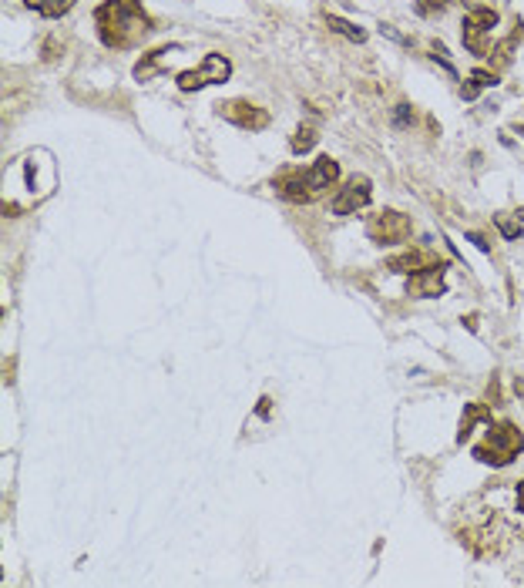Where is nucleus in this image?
<instances>
[{
  "instance_id": "nucleus-23",
  "label": "nucleus",
  "mask_w": 524,
  "mask_h": 588,
  "mask_svg": "<svg viewBox=\"0 0 524 588\" xmlns=\"http://www.w3.org/2000/svg\"><path fill=\"white\" fill-rule=\"evenodd\" d=\"M269 404H272L269 396H262V400H259V407H256V414H259V417H269Z\"/></svg>"
},
{
  "instance_id": "nucleus-14",
  "label": "nucleus",
  "mask_w": 524,
  "mask_h": 588,
  "mask_svg": "<svg viewBox=\"0 0 524 588\" xmlns=\"http://www.w3.org/2000/svg\"><path fill=\"white\" fill-rule=\"evenodd\" d=\"M494 84H498V74H494V71H481V67H477V71H471V77L460 84V98H464V101H474L481 91L494 88Z\"/></svg>"
},
{
  "instance_id": "nucleus-17",
  "label": "nucleus",
  "mask_w": 524,
  "mask_h": 588,
  "mask_svg": "<svg viewBox=\"0 0 524 588\" xmlns=\"http://www.w3.org/2000/svg\"><path fill=\"white\" fill-rule=\"evenodd\" d=\"M316 141H320V135H316L313 125H299V128L293 131V138H289V152H293V155H306V152L316 148Z\"/></svg>"
},
{
  "instance_id": "nucleus-18",
  "label": "nucleus",
  "mask_w": 524,
  "mask_h": 588,
  "mask_svg": "<svg viewBox=\"0 0 524 588\" xmlns=\"http://www.w3.org/2000/svg\"><path fill=\"white\" fill-rule=\"evenodd\" d=\"M494 222H498V229H501V235H504V239H521V226H518V222H511V218H504V216H498L494 218Z\"/></svg>"
},
{
  "instance_id": "nucleus-1",
  "label": "nucleus",
  "mask_w": 524,
  "mask_h": 588,
  "mask_svg": "<svg viewBox=\"0 0 524 588\" xmlns=\"http://www.w3.org/2000/svg\"><path fill=\"white\" fill-rule=\"evenodd\" d=\"M94 24H98V38L104 48L115 51H128L141 38H148L155 27L152 17L145 13L141 0H104L94 11Z\"/></svg>"
},
{
  "instance_id": "nucleus-4",
  "label": "nucleus",
  "mask_w": 524,
  "mask_h": 588,
  "mask_svg": "<svg viewBox=\"0 0 524 588\" xmlns=\"http://www.w3.org/2000/svg\"><path fill=\"white\" fill-rule=\"evenodd\" d=\"M410 232H413L410 216L396 212V209H384V212L367 218V235L377 245H403L410 239Z\"/></svg>"
},
{
  "instance_id": "nucleus-24",
  "label": "nucleus",
  "mask_w": 524,
  "mask_h": 588,
  "mask_svg": "<svg viewBox=\"0 0 524 588\" xmlns=\"http://www.w3.org/2000/svg\"><path fill=\"white\" fill-rule=\"evenodd\" d=\"M518 511H524V481H518Z\"/></svg>"
},
{
  "instance_id": "nucleus-20",
  "label": "nucleus",
  "mask_w": 524,
  "mask_h": 588,
  "mask_svg": "<svg viewBox=\"0 0 524 588\" xmlns=\"http://www.w3.org/2000/svg\"><path fill=\"white\" fill-rule=\"evenodd\" d=\"M450 0H417V11L423 13V17H430V13H437V11H444Z\"/></svg>"
},
{
  "instance_id": "nucleus-25",
  "label": "nucleus",
  "mask_w": 524,
  "mask_h": 588,
  "mask_svg": "<svg viewBox=\"0 0 524 588\" xmlns=\"http://www.w3.org/2000/svg\"><path fill=\"white\" fill-rule=\"evenodd\" d=\"M514 216H518V222H524V205L518 209V212H514Z\"/></svg>"
},
{
  "instance_id": "nucleus-5",
  "label": "nucleus",
  "mask_w": 524,
  "mask_h": 588,
  "mask_svg": "<svg viewBox=\"0 0 524 588\" xmlns=\"http://www.w3.org/2000/svg\"><path fill=\"white\" fill-rule=\"evenodd\" d=\"M494 27H498V11H494V7L467 11L464 24H460V40H464V48H467L474 57H487V54H491L487 34H491Z\"/></svg>"
},
{
  "instance_id": "nucleus-12",
  "label": "nucleus",
  "mask_w": 524,
  "mask_h": 588,
  "mask_svg": "<svg viewBox=\"0 0 524 588\" xmlns=\"http://www.w3.org/2000/svg\"><path fill=\"white\" fill-rule=\"evenodd\" d=\"M175 51H179V44L141 54V61L135 65V77H138V81H152L155 74H162V71H165V54H175Z\"/></svg>"
},
{
  "instance_id": "nucleus-3",
  "label": "nucleus",
  "mask_w": 524,
  "mask_h": 588,
  "mask_svg": "<svg viewBox=\"0 0 524 588\" xmlns=\"http://www.w3.org/2000/svg\"><path fill=\"white\" fill-rule=\"evenodd\" d=\"M229 77H232V61L225 54L208 51L202 57V65L192 67V71H182V74L175 77V84H179V91L192 94V91H202V88H208V84H225Z\"/></svg>"
},
{
  "instance_id": "nucleus-16",
  "label": "nucleus",
  "mask_w": 524,
  "mask_h": 588,
  "mask_svg": "<svg viewBox=\"0 0 524 588\" xmlns=\"http://www.w3.org/2000/svg\"><path fill=\"white\" fill-rule=\"evenodd\" d=\"M326 27L336 30V34H343V38L353 40V44H367V30L357 27L353 21H343V17H336V13H326Z\"/></svg>"
},
{
  "instance_id": "nucleus-15",
  "label": "nucleus",
  "mask_w": 524,
  "mask_h": 588,
  "mask_svg": "<svg viewBox=\"0 0 524 588\" xmlns=\"http://www.w3.org/2000/svg\"><path fill=\"white\" fill-rule=\"evenodd\" d=\"M30 11H38L40 17H48V21H57V17H65L71 7H74L77 0H24Z\"/></svg>"
},
{
  "instance_id": "nucleus-2",
  "label": "nucleus",
  "mask_w": 524,
  "mask_h": 588,
  "mask_svg": "<svg viewBox=\"0 0 524 588\" xmlns=\"http://www.w3.org/2000/svg\"><path fill=\"white\" fill-rule=\"evenodd\" d=\"M524 450V434L514 427V423L501 421V423H487L484 440L474 448V457L481 464H491V467H508L518 454Z\"/></svg>"
},
{
  "instance_id": "nucleus-8",
  "label": "nucleus",
  "mask_w": 524,
  "mask_h": 588,
  "mask_svg": "<svg viewBox=\"0 0 524 588\" xmlns=\"http://www.w3.org/2000/svg\"><path fill=\"white\" fill-rule=\"evenodd\" d=\"M444 262H434V266H423L417 272H410L407 279V296L413 299H430V296H444L447 293V282H444Z\"/></svg>"
},
{
  "instance_id": "nucleus-19",
  "label": "nucleus",
  "mask_w": 524,
  "mask_h": 588,
  "mask_svg": "<svg viewBox=\"0 0 524 588\" xmlns=\"http://www.w3.org/2000/svg\"><path fill=\"white\" fill-rule=\"evenodd\" d=\"M394 125H396V128H407V125H413V108H410V104H396V108H394Z\"/></svg>"
},
{
  "instance_id": "nucleus-13",
  "label": "nucleus",
  "mask_w": 524,
  "mask_h": 588,
  "mask_svg": "<svg viewBox=\"0 0 524 588\" xmlns=\"http://www.w3.org/2000/svg\"><path fill=\"white\" fill-rule=\"evenodd\" d=\"M440 262V259H437ZM423 266H434V259L420 253V249H407V253H400V256L386 259V269H394V272H417Z\"/></svg>"
},
{
  "instance_id": "nucleus-11",
  "label": "nucleus",
  "mask_w": 524,
  "mask_h": 588,
  "mask_svg": "<svg viewBox=\"0 0 524 588\" xmlns=\"http://www.w3.org/2000/svg\"><path fill=\"white\" fill-rule=\"evenodd\" d=\"M477 423H491V407L487 404H464V414H460V423H457V444H467L474 434Z\"/></svg>"
},
{
  "instance_id": "nucleus-6",
  "label": "nucleus",
  "mask_w": 524,
  "mask_h": 588,
  "mask_svg": "<svg viewBox=\"0 0 524 588\" xmlns=\"http://www.w3.org/2000/svg\"><path fill=\"white\" fill-rule=\"evenodd\" d=\"M216 115L232 121L235 128H243V131H262V128H269V121H272V115H269L266 108H259V104H252V101H243V98H232V101L216 104Z\"/></svg>"
},
{
  "instance_id": "nucleus-7",
  "label": "nucleus",
  "mask_w": 524,
  "mask_h": 588,
  "mask_svg": "<svg viewBox=\"0 0 524 588\" xmlns=\"http://www.w3.org/2000/svg\"><path fill=\"white\" fill-rule=\"evenodd\" d=\"M370 199H373L370 179H367V175H350L343 189L333 195L330 209H333V216H353V212H359V209H367Z\"/></svg>"
},
{
  "instance_id": "nucleus-10",
  "label": "nucleus",
  "mask_w": 524,
  "mask_h": 588,
  "mask_svg": "<svg viewBox=\"0 0 524 588\" xmlns=\"http://www.w3.org/2000/svg\"><path fill=\"white\" fill-rule=\"evenodd\" d=\"M336 179H340V162L330 158V155H320V158L306 168V182H309V192L313 195H323L326 189H333Z\"/></svg>"
},
{
  "instance_id": "nucleus-21",
  "label": "nucleus",
  "mask_w": 524,
  "mask_h": 588,
  "mask_svg": "<svg viewBox=\"0 0 524 588\" xmlns=\"http://www.w3.org/2000/svg\"><path fill=\"white\" fill-rule=\"evenodd\" d=\"M467 243H474L477 249H481V253H491V243H487L481 232H467Z\"/></svg>"
},
{
  "instance_id": "nucleus-9",
  "label": "nucleus",
  "mask_w": 524,
  "mask_h": 588,
  "mask_svg": "<svg viewBox=\"0 0 524 588\" xmlns=\"http://www.w3.org/2000/svg\"><path fill=\"white\" fill-rule=\"evenodd\" d=\"M272 189H276L286 202H296V205L316 199V195L309 192V182H306V172H303V168H282L279 175L272 179Z\"/></svg>"
},
{
  "instance_id": "nucleus-22",
  "label": "nucleus",
  "mask_w": 524,
  "mask_h": 588,
  "mask_svg": "<svg viewBox=\"0 0 524 588\" xmlns=\"http://www.w3.org/2000/svg\"><path fill=\"white\" fill-rule=\"evenodd\" d=\"M467 11H484V7H494V0H464Z\"/></svg>"
}]
</instances>
